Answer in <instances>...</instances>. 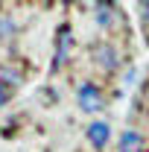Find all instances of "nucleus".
<instances>
[{"label":"nucleus","mask_w":149,"mask_h":152,"mask_svg":"<svg viewBox=\"0 0 149 152\" xmlns=\"http://www.w3.org/2000/svg\"><path fill=\"white\" fill-rule=\"evenodd\" d=\"M6 82H9L12 88H18L20 82H23V76H20L15 67H6V64H0V85L6 88Z\"/></svg>","instance_id":"6"},{"label":"nucleus","mask_w":149,"mask_h":152,"mask_svg":"<svg viewBox=\"0 0 149 152\" xmlns=\"http://www.w3.org/2000/svg\"><path fill=\"white\" fill-rule=\"evenodd\" d=\"M6 102H9V91H6V88H3V85H0V108H3V105H6Z\"/></svg>","instance_id":"9"},{"label":"nucleus","mask_w":149,"mask_h":152,"mask_svg":"<svg viewBox=\"0 0 149 152\" xmlns=\"http://www.w3.org/2000/svg\"><path fill=\"white\" fill-rule=\"evenodd\" d=\"M76 99H79V108L88 114H96L99 108H105V96L99 94V88L93 82H82L76 91Z\"/></svg>","instance_id":"1"},{"label":"nucleus","mask_w":149,"mask_h":152,"mask_svg":"<svg viewBox=\"0 0 149 152\" xmlns=\"http://www.w3.org/2000/svg\"><path fill=\"white\" fill-rule=\"evenodd\" d=\"M93 58H96V64H102L105 70H114V67L120 64V56H117V50H114L111 44H99V47H93Z\"/></svg>","instance_id":"3"},{"label":"nucleus","mask_w":149,"mask_h":152,"mask_svg":"<svg viewBox=\"0 0 149 152\" xmlns=\"http://www.w3.org/2000/svg\"><path fill=\"white\" fill-rule=\"evenodd\" d=\"M15 32V20L6 18V15H0V38H9Z\"/></svg>","instance_id":"8"},{"label":"nucleus","mask_w":149,"mask_h":152,"mask_svg":"<svg viewBox=\"0 0 149 152\" xmlns=\"http://www.w3.org/2000/svg\"><path fill=\"white\" fill-rule=\"evenodd\" d=\"M111 18H114L111 3H96V23L99 26H111Z\"/></svg>","instance_id":"7"},{"label":"nucleus","mask_w":149,"mask_h":152,"mask_svg":"<svg viewBox=\"0 0 149 152\" xmlns=\"http://www.w3.org/2000/svg\"><path fill=\"white\" fill-rule=\"evenodd\" d=\"M108 137H111V126H108V123L93 120L91 126H88V140H91L93 149H102V146L108 143Z\"/></svg>","instance_id":"2"},{"label":"nucleus","mask_w":149,"mask_h":152,"mask_svg":"<svg viewBox=\"0 0 149 152\" xmlns=\"http://www.w3.org/2000/svg\"><path fill=\"white\" fill-rule=\"evenodd\" d=\"M67 47H70V29H67V26H61V29H58V50H56L53 70H58V67H61V61L67 58Z\"/></svg>","instance_id":"5"},{"label":"nucleus","mask_w":149,"mask_h":152,"mask_svg":"<svg viewBox=\"0 0 149 152\" xmlns=\"http://www.w3.org/2000/svg\"><path fill=\"white\" fill-rule=\"evenodd\" d=\"M140 15H143V20L149 23V0H146V3H140Z\"/></svg>","instance_id":"10"},{"label":"nucleus","mask_w":149,"mask_h":152,"mask_svg":"<svg viewBox=\"0 0 149 152\" xmlns=\"http://www.w3.org/2000/svg\"><path fill=\"white\" fill-rule=\"evenodd\" d=\"M120 152H143V134L134 129H126L120 134Z\"/></svg>","instance_id":"4"}]
</instances>
